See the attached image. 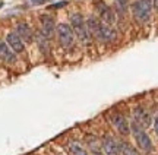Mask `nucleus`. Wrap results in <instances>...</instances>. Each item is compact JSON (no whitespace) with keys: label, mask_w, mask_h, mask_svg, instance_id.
<instances>
[{"label":"nucleus","mask_w":158,"mask_h":155,"mask_svg":"<svg viewBox=\"0 0 158 155\" xmlns=\"http://www.w3.org/2000/svg\"><path fill=\"white\" fill-rule=\"evenodd\" d=\"M57 38H59V43H60V46L64 47V48H68L73 44L75 41V34L72 28H70V25H66V23H59L57 25Z\"/></svg>","instance_id":"obj_4"},{"label":"nucleus","mask_w":158,"mask_h":155,"mask_svg":"<svg viewBox=\"0 0 158 155\" xmlns=\"http://www.w3.org/2000/svg\"><path fill=\"white\" fill-rule=\"evenodd\" d=\"M114 7L120 16H123L127 7H129V0H114Z\"/></svg>","instance_id":"obj_17"},{"label":"nucleus","mask_w":158,"mask_h":155,"mask_svg":"<svg viewBox=\"0 0 158 155\" xmlns=\"http://www.w3.org/2000/svg\"><path fill=\"white\" fill-rule=\"evenodd\" d=\"M37 43H38V47H40V50H41V53L47 54V53H48V48H50V47H48V38L44 37L41 32H38V35H37Z\"/></svg>","instance_id":"obj_16"},{"label":"nucleus","mask_w":158,"mask_h":155,"mask_svg":"<svg viewBox=\"0 0 158 155\" xmlns=\"http://www.w3.org/2000/svg\"><path fill=\"white\" fill-rule=\"evenodd\" d=\"M154 7L158 10V0H154Z\"/></svg>","instance_id":"obj_23"},{"label":"nucleus","mask_w":158,"mask_h":155,"mask_svg":"<svg viewBox=\"0 0 158 155\" xmlns=\"http://www.w3.org/2000/svg\"><path fill=\"white\" fill-rule=\"evenodd\" d=\"M92 155H102L101 151H98V152H92Z\"/></svg>","instance_id":"obj_24"},{"label":"nucleus","mask_w":158,"mask_h":155,"mask_svg":"<svg viewBox=\"0 0 158 155\" xmlns=\"http://www.w3.org/2000/svg\"><path fill=\"white\" fill-rule=\"evenodd\" d=\"M120 154L122 155H141L129 142H120Z\"/></svg>","instance_id":"obj_15"},{"label":"nucleus","mask_w":158,"mask_h":155,"mask_svg":"<svg viewBox=\"0 0 158 155\" xmlns=\"http://www.w3.org/2000/svg\"><path fill=\"white\" fill-rule=\"evenodd\" d=\"M139 2H142L143 5L149 6V7H152V6H154V0H139Z\"/></svg>","instance_id":"obj_20"},{"label":"nucleus","mask_w":158,"mask_h":155,"mask_svg":"<svg viewBox=\"0 0 158 155\" xmlns=\"http://www.w3.org/2000/svg\"><path fill=\"white\" fill-rule=\"evenodd\" d=\"M6 44L12 48L13 53H22L25 46H23V41L19 38V35L16 32H9L6 37Z\"/></svg>","instance_id":"obj_10"},{"label":"nucleus","mask_w":158,"mask_h":155,"mask_svg":"<svg viewBox=\"0 0 158 155\" xmlns=\"http://www.w3.org/2000/svg\"><path fill=\"white\" fill-rule=\"evenodd\" d=\"M86 28H88V32H89L95 40L101 41V43H113L117 38V34L110 25L98 21L97 18L91 16L88 21H86Z\"/></svg>","instance_id":"obj_1"},{"label":"nucleus","mask_w":158,"mask_h":155,"mask_svg":"<svg viewBox=\"0 0 158 155\" xmlns=\"http://www.w3.org/2000/svg\"><path fill=\"white\" fill-rule=\"evenodd\" d=\"M95 9L98 12V15L101 18V21L107 25H111V23L116 22V16H114V12L110 6L102 2V0H97L95 2Z\"/></svg>","instance_id":"obj_5"},{"label":"nucleus","mask_w":158,"mask_h":155,"mask_svg":"<svg viewBox=\"0 0 158 155\" xmlns=\"http://www.w3.org/2000/svg\"><path fill=\"white\" fill-rule=\"evenodd\" d=\"M111 123L114 124V127L118 130L120 135L126 136V135L130 133V124H129V121H127V119H126L123 114H120V113H113V114H111Z\"/></svg>","instance_id":"obj_8"},{"label":"nucleus","mask_w":158,"mask_h":155,"mask_svg":"<svg viewBox=\"0 0 158 155\" xmlns=\"http://www.w3.org/2000/svg\"><path fill=\"white\" fill-rule=\"evenodd\" d=\"M151 9L152 7L143 5L139 0H136V2L132 3V13H133V16H135L136 21H139L142 23L149 21V18H151Z\"/></svg>","instance_id":"obj_6"},{"label":"nucleus","mask_w":158,"mask_h":155,"mask_svg":"<svg viewBox=\"0 0 158 155\" xmlns=\"http://www.w3.org/2000/svg\"><path fill=\"white\" fill-rule=\"evenodd\" d=\"M102 149L106 152V155H120V142L116 141L113 136H104L101 141Z\"/></svg>","instance_id":"obj_9"},{"label":"nucleus","mask_w":158,"mask_h":155,"mask_svg":"<svg viewBox=\"0 0 158 155\" xmlns=\"http://www.w3.org/2000/svg\"><path fill=\"white\" fill-rule=\"evenodd\" d=\"M133 121L145 129V127L151 126L152 119H151V114H149L143 107H135V108H133Z\"/></svg>","instance_id":"obj_7"},{"label":"nucleus","mask_w":158,"mask_h":155,"mask_svg":"<svg viewBox=\"0 0 158 155\" xmlns=\"http://www.w3.org/2000/svg\"><path fill=\"white\" fill-rule=\"evenodd\" d=\"M43 2H47V0H32V5H41Z\"/></svg>","instance_id":"obj_22"},{"label":"nucleus","mask_w":158,"mask_h":155,"mask_svg":"<svg viewBox=\"0 0 158 155\" xmlns=\"http://www.w3.org/2000/svg\"><path fill=\"white\" fill-rule=\"evenodd\" d=\"M69 151L72 152V155H88V152L84 149V146L76 142V141H70L69 142Z\"/></svg>","instance_id":"obj_14"},{"label":"nucleus","mask_w":158,"mask_h":155,"mask_svg":"<svg viewBox=\"0 0 158 155\" xmlns=\"http://www.w3.org/2000/svg\"><path fill=\"white\" fill-rule=\"evenodd\" d=\"M2 7H3V2L0 0V9H2Z\"/></svg>","instance_id":"obj_25"},{"label":"nucleus","mask_w":158,"mask_h":155,"mask_svg":"<svg viewBox=\"0 0 158 155\" xmlns=\"http://www.w3.org/2000/svg\"><path fill=\"white\" fill-rule=\"evenodd\" d=\"M154 129H155V133L158 135V114L155 116V119H154Z\"/></svg>","instance_id":"obj_21"},{"label":"nucleus","mask_w":158,"mask_h":155,"mask_svg":"<svg viewBox=\"0 0 158 155\" xmlns=\"http://www.w3.org/2000/svg\"><path fill=\"white\" fill-rule=\"evenodd\" d=\"M16 34L19 35V38L22 41H25V43H31V41L34 40L32 31H31L28 23H25V22H21L16 25Z\"/></svg>","instance_id":"obj_13"},{"label":"nucleus","mask_w":158,"mask_h":155,"mask_svg":"<svg viewBox=\"0 0 158 155\" xmlns=\"http://www.w3.org/2000/svg\"><path fill=\"white\" fill-rule=\"evenodd\" d=\"M40 21H41V34L50 40L54 32V19L50 15H41Z\"/></svg>","instance_id":"obj_11"},{"label":"nucleus","mask_w":158,"mask_h":155,"mask_svg":"<svg viewBox=\"0 0 158 155\" xmlns=\"http://www.w3.org/2000/svg\"><path fill=\"white\" fill-rule=\"evenodd\" d=\"M86 144L89 146L91 152H98V151H101V144H100V141H98L95 136H88V138H86Z\"/></svg>","instance_id":"obj_18"},{"label":"nucleus","mask_w":158,"mask_h":155,"mask_svg":"<svg viewBox=\"0 0 158 155\" xmlns=\"http://www.w3.org/2000/svg\"><path fill=\"white\" fill-rule=\"evenodd\" d=\"M130 132L133 135V138H135L138 146H139L143 152H151V151L154 149L151 138L147 135V132H145L143 127H141L138 123H135V121H132V124H130Z\"/></svg>","instance_id":"obj_3"},{"label":"nucleus","mask_w":158,"mask_h":155,"mask_svg":"<svg viewBox=\"0 0 158 155\" xmlns=\"http://www.w3.org/2000/svg\"><path fill=\"white\" fill-rule=\"evenodd\" d=\"M0 59H3L6 63H16V54L12 51V48L7 44L6 41H2L0 40Z\"/></svg>","instance_id":"obj_12"},{"label":"nucleus","mask_w":158,"mask_h":155,"mask_svg":"<svg viewBox=\"0 0 158 155\" xmlns=\"http://www.w3.org/2000/svg\"><path fill=\"white\" fill-rule=\"evenodd\" d=\"M70 28L73 31L75 37L81 43H86L88 41L89 32H88V28H86V22H85L84 16L81 13H72L70 15Z\"/></svg>","instance_id":"obj_2"},{"label":"nucleus","mask_w":158,"mask_h":155,"mask_svg":"<svg viewBox=\"0 0 158 155\" xmlns=\"http://www.w3.org/2000/svg\"><path fill=\"white\" fill-rule=\"evenodd\" d=\"M66 5H68V2H66V0H62V2H57V3L50 5L48 6V9H60V7H64Z\"/></svg>","instance_id":"obj_19"}]
</instances>
